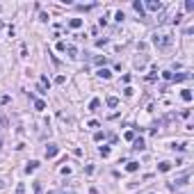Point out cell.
Masks as SVG:
<instances>
[{
  "label": "cell",
  "mask_w": 194,
  "mask_h": 194,
  "mask_svg": "<svg viewBox=\"0 0 194 194\" xmlns=\"http://www.w3.org/2000/svg\"><path fill=\"white\" fill-rule=\"evenodd\" d=\"M133 148H135V151H142V148H144V139H142V137L135 139V146H133Z\"/></svg>",
  "instance_id": "6"
},
{
  "label": "cell",
  "mask_w": 194,
  "mask_h": 194,
  "mask_svg": "<svg viewBox=\"0 0 194 194\" xmlns=\"http://www.w3.org/2000/svg\"><path fill=\"white\" fill-rule=\"evenodd\" d=\"M37 167H39V162H34V160H32V162H30V164L25 167V174H32V171H34Z\"/></svg>",
  "instance_id": "4"
},
{
  "label": "cell",
  "mask_w": 194,
  "mask_h": 194,
  "mask_svg": "<svg viewBox=\"0 0 194 194\" xmlns=\"http://www.w3.org/2000/svg\"><path fill=\"white\" fill-rule=\"evenodd\" d=\"M107 105H110V107H117V105H119V101L112 96V98H107Z\"/></svg>",
  "instance_id": "11"
},
{
  "label": "cell",
  "mask_w": 194,
  "mask_h": 194,
  "mask_svg": "<svg viewBox=\"0 0 194 194\" xmlns=\"http://www.w3.org/2000/svg\"><path fill=\"white\" fill-rule=\"evenodd\" d=\"M57 153H60V148H57L55 144H48L46 146V158H55Z\"/></svg>",
  "instance_id": "2"
},
{
  "label": "cell",
  "mask_w": 194,
  "mask_h": 194,
  "mask_svg": "<svg viewBox=\"0 0 194 194\" xmlns=\"http://www.w3.org/2000/svg\"><path fill=\"white\" fill-rule=\"evenodd\" d=\"M14 194H25V185L21 183V185H18V187H16V192H14Z\"/></svg>",
  "instance_id": "14"
},
{
  "label": "cell",
  "mask_w": 194,
  "mask_h": 194,
  "mask_svg": "<svg viewBox=\"0 0 194 194\" xmlns=\"http://www.w3.org/2000/svg\"><path fill=\"white\" fill-rule=\"evenodd\" d=\"M137 167H139L137 162H128V167H126V169H128V171H137Z\"/></svg>",
  "instance_id": "10"
},
{
  "label": "cell",
  "mask_w": 194,
  "mask_h": 194,
  "mask_svg": "<svg viewBox=\"0 0 194 194\" xmlns=\"http://www.w3.org/2000/svg\"><path fill=\"white\" fill-rule=\"evenodd\" d=\"M153 44L158 48H167L169 44H171V37H169V34H155L153 37Z\"/></svg>",
  "instance_id": "1"
},
{
  "label": "cell",
  "mask_w": 194,
  "mask_h": 194,
  "mask_svg": "<svg viewBox=\"0 0 194 194\" xmlns=\"http://www.w3.org/2000/svg\"><path fill=\"white\" fill-rule=\"evenodd\" d=\"M185 9H187V11L194 9V2H192V0H187V2H185Z\"/></svg>",
  "instance_id": "15"
},
{
  "label": "cell",
  "mask_w": 194,
  "mask_h": 194,
  "mask_svg": "<svg viewBox=\"0 0 194 194\" xmlns=\"http://www.w3.org/2000/svg\"><path fill=\"white\" fill-rule=\"evenodd\" d=\"M146 7H148L151 11H158V9H160L162 5H160V2H146Z\"/></svg>",
  "instance_id": "5"
},
{
  "label": "cell",
  "mask_w": 194,
  "mask_h": 194,
  "mask_svg": "<svg viewBox=\"0 0 194 194\" xmlns=\"http://www.w3.org/2000/svg\"><path fill=\"white\" fill-rule=\"evenodd\" d=\"M0 146H2V137H0Z\"/></svg>",
  "instance_id": "19"
},
{
  "label": "cell",
  "mask_w": 194,
  "mask_h": 194,
  "mask_svg": "<svg viewBox=\"0 0 194 194\" xmlns=\"http://www.w3.org/2000/svg\"><path fill=\"white\" fill-rule=\"evenodd\" d=\"M101 155H110V148H107V146H101Z\"/></svg>",
  "instance_id": "16"
},
{
  "label": "cell",
  "mask_w": 194,
  "mask_h": 194,
  "mask_svg": "<svg viewBox=\"0 0 194 194\" xmlns=\"http://www.w3.org/2000/svg\"><path fill=\"white\" fill-rule=\"evenodd\" d=\"M69 25H71V27H80L82 21H80V18H71V21H69Z\"/></svg>",
  "instance_id": "7"
},
{
  "label": "cell",
  "mask_w": 194,
  "mask_h": 194,
  "mask_svg": "<svg viewBox=\"0 0 194 194\" xmlns=\"http://www.w3.org/2000/svg\"><path fill=\"white\" fill-rule=\"evenodd\" d=\"M135 11H137V14H144V7H142V2H135Z\"/></svg>",
  "instance_id": "13"
},
{
  "label": "cell",
  "mask_w": 194,
  "mask_h": 194,
  "mask_svg": "<svg viewBox=\"0 0 194 194\" xmlns=\"http://www.w3.org/2000/svg\"><path fill=\"white\" fill-rule=\"evenodd\" d=\"M180 96H183V101H192V92H189V89H183Z\"/></svg>",
  "instance_id": "8"
},
{
  "label": "cell",
  "mask_w": 194,
  "mask_h": 194,
  "mask_svg": "<svg viewBox=\"0 0 194 194\" xmlns=\"http://www.w3.org/2000/svg\"><path fill=\"white\" fill-rule=\"evenodd\" d=\"M171 169V162H160V171H169Z\"/></svg>",
  "instance_id": "9"
},
{
  "label": "cell",
  "mask_w": 194,
  "mask_h": 194,
  "mask_svg": "<svg viewBox=\"0 0 194 194\" xmlns=\"http://www.w3.org/2000/svg\"><path fill=\"white\" fill-rule=\"evenodd\" d=\"M2 187H5V183H2V180H0V189H2Z\"/></svg>",
  "instance_id": "18"
},
{
  "label": "cell",
  "mask_w": 194,
  "mask_h": 194,
  "mask_svg": "<svg viewBox=\"0 0 194 194\" xmlns=\"http://www.w3.org/2000/svg\"><path fill=\"white\" fill-rule=\"evenodd\" d=\"M34 194H41V185L39 183H34Z\"/></svg>",
  "instance_id": "17"
},
{
  "label": "cell",
  "mask_w": 194,
  "mask_h": 194,
  "mask_svg": "<svg viewBox=\"0 0 194 194\" xmlns=\"http://www.w3.org/2000/svg\"><path fill=\"white\" fill-rule=\"evenodd\" d=\"M34 107H37V110H46V103H44V101H34Z\"/></svg>",
  "instance_id": "12"
},
{
  "label": "cell",
  "mask_w": 194,
  "mask_h": 194,
  "mask_svg": "<svg viewBox=\"0 0 194 194\" xmlns=\"http://www.w3.org/2000/svg\"><path fill=\"white\" fill-rule=\"evenodd\" d=\"M110 76H112V73L107 71V69H101V71H98V78H103V80H110Z\"/></svg>",
  "instance_id": "3"
}]
</instances>
